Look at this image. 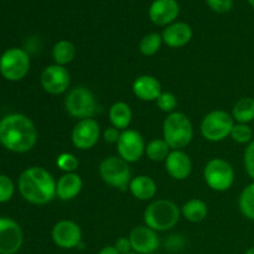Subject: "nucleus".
Here are the masks:
<instances>
[{
    "label": "nucleus",
    "mask_w": 254,
    "mask_h": 254,
    "mask_svg": "<svg viewBox=\"0 0 254 254\" xmlns=\"http://www.w3.org/2000/svg\"><path fill=\"white\" fill-rule=\"evenodd\" d=\"M83 188L81 176L76 173L64 174L56 183V196L62 201L76 198Z\"/></svg>",
    "instance_id": "20"
},
{
    "label": "nucleus",
    "mask_w": 254,
    "mask_h": 254,
    "mask_svg": "<svg viewBox=\"0 0 254 254\" xmlns=\"http://www.w3.org/2000/svg\"><path fill=\"white\" fill-rule=\"evenodd\" d=\"M181 211L169 200H156L144 211V223L155 232H165L175 227L180 220Z\"/></svg>",
    "instance_id": "4"
},
{
    "label": "nucleus",
    "mask_w": 254,
    "mask_h": 254,
    "mask_svg": "<svg viewBox=\"0 0 254 254\" xmlns=\"http://www.w3.org/2000/svg\"><path fill=\"white\" fill-rule=\"evenodd\" d=\"M203 179L211 190L223 192L232 188L235 183V170L225 159H211L203 169Z\"/></svg>",
    "instance_id": "8"
},
{
    "label": "nucleus",
    "mask_w": 254,
    "mask_h": 254,
    "mask_svg": "<svg viewBox=\"0 0 254 254\" xmlns=\"http://www.w3.org/2000/svg\"><path fill=\"white\" fill-rule=\"evenodd\" d=\"M245 168L250 178L254 181V139L248 144L245 151Z\"/></svg>",
    "instance_id": "33"
},
{
    "label": "nucleus",
    "mask_w": 254,
    "mask_h": 254,
    "mask_svg": "<svg viewBox=\"0 0 254 254\" xmlns=\"http://www.w3.org/2000/svg\"><path fill=\"white\" fill-rule=\"evenodd\" d=\"M156 104L160 111L165 112V113H174L175 108L178 107V98L171 92H163L156 99Z\"/></svg>",
    "instance_id": "31"
},
{
    "label": "nucleus",
    "mask_w": 254,
    "mask_h": 254,
    "mask_svg": "<svg viewBox=\"0 0 254 254\" xmlns=\"http://www.w3.org/2000/svg\"><path fill=\"white\" fill-rule=\"evenodd\" d=\"M71 82V76L66 67L60 64H50L42 71L40 83L45 92L50 94H62L67 91Z\"/></svg>",
    "instance_id": "12"
},
{
    "label": "nucleus",
    "mask_w": 254,
    "mask_h": 254,
    "mask_svg": "<svg viewBox=\"0 0 254 254\" xmlns=\"http://www.w3.org/2000/svg\"><path fill=\"white\" fill-rule=\"evenodd\" d=\"M208 6L218 14L228 12L233 6V0H206Z\"/></svg>",
    "instance_id": "34"
},
{
    "label": "nucleus",
    "mask_w": 254,
    "mask_h": 254,
    "mask_svg": "<svg viewBox=\"0 0 254 254\" xmlns=\"http://www.w3.org/2000/svg\"><path fill=\"white\" fill-rule=\"evenodd\" d=\"M163 45V37L158 32H151L145 35L139 42V51L144 56H153L160 50Z\"/></svg>",
    "instance_id": "28"
},
{
    "label": "nucleus",
    "mask_w": 254,
    "mask_h": 254,
    "mask_svg": "<svg viewBox=\"0 0 254 254\" xmlns=\"http://www.w3.org/2000/svg\"><path fill=\"white\" fill-rule=\"evenodd\" d=\"M156 184L150 176L148 175H138L131 179L129 184V191L131 195L140 201H148L155 196L156 193Z\"/></svg>",
    "instance_id": "21"
},
{
    "label": "nucleus",
    "mask_w": 254,
    "mask_h": 254,
    "mask_svg": "<svg viewBox=\"0 0 254 254\" xmlns=\"http://www.w3.org/2000/svg\"><path fill=\"white\" fill-rule=\"evenodd\" d=\"M101 136V127L93 118L81 119L73 127L71 133L72 144L79 150H89L93 148Z\"/></svg>",
    "instance_id": "11"
},
{
    "label": "nucleus",
    "mask_w": 254,
    "mask_h": 254,
    "mask_svg": "<svg viewBox=\"0 0 254 254\" xmlns=\"http://www.w3.org/2000/svg\"><path fill=\"white\" fill-rule=\"evenodd\" d=\"M232 117L236 123L250 124L254 121V98L245 97L233 106Z\"/></svg>",
    "instance_id": "25"
},
{
    "label": "nucleus",
    "mask_w": 254,
    "mask_h": 254,
    "mask_svg": "<svg viewBox=\"0 0 254 254\" xmlns=\"http://www.w3.org/2000/svg\"><path fill=\"white\" fill-rule=\"evenodd\" d=\"M128 254H138V253H135V252H130V253H128Z\"/></svg>",
    "instance_id": "40"
},
{
    "label": "nucleus",
    "mask_w": 254,
    "mask_h": 254,
    "mask_svg": "<svg viewBox=\"0 0 254 254\" xmlns=\"http://www.w3.org/2000/svg\"><path fill=\"white\" fill-rule=\"evenodd\" d=\"M56 165L60 170L64 171V174L67 173H74L78 169L79 161L73 154L71 153H62L57 156Z\"/></svg>",
    "instance_id": "30"
},
{
    "label": "nucleus",
    "mask_w": 254,
    "mask_h": 254,
    "mask_svg": "<svg viewBox=\"0 0 254 254\" xmlns=\"http://www.w3.org/2000/svg\"><path fill=\"white\" fill-rule=\"evenodd\" d=\"M163 42L173 49L184 47L192 39V29L186 22H173L164 29Z\"/></svg>",
    "instance_id": "18"
},
{
    "label": "nucleus",
    "mask_w": 254,
    "mask_h": 254,
    "mask_svg": "<svg viewBox=\"0 0 254 254\" xmlns=\"http://www.w3.org/2000/svg\"><path fill=\"white\" fill-rule=\"evenodd\" d=\"M245 254H254V247H252V248H250V250L247 251V252H246Z\"/></svg>",
    "instance_id": "38"
},
{
    "label": "nucleus",
    "mask_w": 254,
    "mask_h": 254,
    "mask_svg": "<svg viewBox=\"0 0 254 254\" xmlns=\"http://www.w3.org/2000/svg\"><path fill=\"white\" fill-rule=\"evenodd\" d=\"M98 254H121V253L117 251V248L114 247V246H106V247H103L101 251H99Z\"/></svg>",
    "instance_id": "37"
},
{
    "label": "nucleus",
    "mask_w": 254,
    "mask_h": 254,
    "mask_svg": "<svg viewBox=\"0 0 254 254\" xmlns=\"http://www.w3.org/2000/svg\"><path fill=\"white\" fill-rule=\"evenodd\" d=\"M181 213H183V216L188 221L197 223L205 220L206 216H207L208 213V208L207 205H206L202 200L192 198V200H189L188 202L183 206Z\"/></svg>",
    "instance_id": "24"
},
{
    "label": "nucleus",
    "mask_w": 254,
    "mask_h": 254,
    "mask_svg": "<svg viewBox=\"0 0 254 254\" xmlns=\"http://www.w3.org/2000/svg\"><path fill=\"white\" fill-rule=\"evenodd\" d=\"M15 186L11 179L6 175H0V203L10 201L14 196Z\"/></svg>",
    "instance_id": "32"
},
{
    "label": "nucleus",
    "mask_w": 254,
    "mask_h": 254,
    "mask_svg": "<svg viewBox=\"0 0 254 254\" xmlns=\"http://www.w3.org/2000/svg\"><path fill=\"white\" fill-rule=\"evenodd\" d=\"M236 122L232 114L227 113L226 111H212L203 117L201 122V134L203 138L212 143L225 140L227 136L231 135Z\"/></svg>",
    "instance_id": "5"
},
{
    "label": "nucleus",
    "mask_w": 254,
    "mask_h": 254,
    "mask_svg": "<svg viewBox=\"0 0 254 254\" xmlns=\"http://www.w3.org/2000/svg\"><path fill=\"white\" fill-rule=\"evenodd\" d=\"M170 149L164 139H153L145 146V154L151 161H165L170 154Z\"/></svg>",
    "instance_id": "26"
},
{
    "label": "nucleus",
    "mask_w": 254,
    "mask_h": 254,
    "mask_svg": "<svg viewBox=\"0 0 254 254\" xmlns=\"http://www.w3.org/2000/svg\"><path fill=\"white\" fill-rule=\"evenodd\" d=\"M238 206L245 217L254 221V181L243 189L238 200Z\"/></svg>",
    "instance_id": "27"
},
{
    "label": "nucleus",
    "mask_w": 254,
    "mask_h": 254,
    "mask_svg": "<svg viewBox=\"0 0 254 254\" xmlns=\"http://www.w3.org/2000/svg\"><path fill=\"white\" fill-rule=\"evenodd\" d=\"M37 141V130L30 118L20 113L5 116L0 121V143L14 153H26Z\"/></svg>",
    "instance_id": "1"
},
{
    "label": "nucleus",
    "mask_w": 254,
    "mask_h": 254,
    "mask_svg": "<svg viewBox=\"0 0 254 254\" xmlns=\"http://www.w3.org/2000/svg\"><path fill=\"white\" fill-rule=\"evenodd\" d=\"M99 175L107 185L118 190H126L129 188L131 180L129 164L119 156L103 159L99 165Z\"/></svg>",
    "instance_id": "9"
},
{
    "label": "nucleus",
    "mask_w": 254,
    "mask_h": 254,
    "mask_svg": "<svg viewBox=\"0 0 254 254\" xmlns=\"http://www.w3.org/2000/svg\"><path fill=\"white\" fill-rule=\"evenodd\" d=\"M163 136L173 150L188 146L193 138V127L190 118L181 112L169 114L163 123Z\"/></svg>",
    "instance_id": "3"
},
{
    "label": "nucleus",
    "mask_w": 254,
    "mask_h": 254,
    "mask_svg": "<svg viewBox=\"0 0 254 254\" xmlns=\"http://www.w3.org/2000/svg\"><path fill=\"white\" fill-rule=\"evenodd\" d=\"M56 183L46 169L31 166L20 174L17 185L24 200L34 205H45L56 197Z\"/></svg>",
    "instance_id": "2"
},
{
    "label": "nucleus",
    "mask_w": 254,
    "mask_h": 254,
    "mask_svg": "<svg viewBox=\"0 0 254 254\" xmlns=\"http://www.w3.org/2000/svg\"><path fill=\"white\" fill-rule=\"evenodd\" d=\"M119 136H121V131H119V129L114 128V127H109L103 131V138L106 143L117 144L119 140Z\"/></svg>",
    "instance_id": "35"
},
{
    "label": "nucleus",
    "mask_w": 254,
    "mask_h": 254,
    "mask_svg": "<svg viewBox=\"0 0 254 254\" xmlns=\"http://www.w3.org/2000/svg\"><path fill=\"white\" fill-rule=\"evenodd\" d=\"M97 101L94 94L86 87H76L67 93L64 109L71 117L77 119L93 118L97 113Z\"/></svg>",
    "instance_id": "6"
},
{
    "label": "nucleus",
    "mask_w": 254,
    "mask_h": 254,
    "mask_svg": "<svg viewBox=\"0 0 254 254\" xmlns=\"http://www.w3.org/2000/svg\"><path fill=\"white\" fill-rule=\"evenodd\" d=\"M248 2H250V4H251V6L254 7V0H248Z\"/></svg>",
    "instance_id": "39"
},
{
    "label": "nucleus",
    "mask_w": 254,
    "mask_h": 254,
    "mask_svg": "<svg viewBox=\"0 0 254 254\" xmlns=\"http://www.w3.org/2000/svg\"><path fill=\"white\" fill-rule=\"evenodd\" d=\"M165 169L175 180H185L192 171V161L184 150H173L165 160Z\"/></svg>",
    "instance_id": "17"
},
{
    "label": "nucleus",
    "mask_w": 254,
    "mask_h": 254,
    "mask_svg": "<svg viewBox=\"0 0 254 254\" xmlns=\"http://www.w3.org/2000/svg\"><path fill=\"white\" fill-rule=\"evenodd\" d=\"M230 136L238 144H250L253 140V130L248 124L236 123Z\"/></svg>",
    "instance_id": "29"
},
{
    "label": "nucleus",
    "mask_w": 254,
    "mask_h": 254,
    "mask_svg": "<svg viewBox=\"0 0 254 254\" xmlns=\"http://www.w3.org/2000/svg\"><path fill=\"white\" fill-rule=\"evenodd\" d=\"M76 57V46L68 40H61L56 42L52 49V59L55 64L60 66H66L71 64Z\"/></svg>",
    "instance_id": "23"
},
{
    "label": "nucleus",
    "mask_w": 254,
    "mask_h": 254,
    "mask_svg": "<svg viewBox=\"0 0 254 254\" xmlns=\"http://www.w3.org/2000/svg\"><path fill=\"white\" fill-rule=\"evenodd\" d=\"M24 243V233L19 223L11 218L0 217V254H15Z\"/></svg>",
    "instance_id": "13"
},
{
    "label": "nucleus",
    "mask_w": 254,
    "mask_h": 254,
    "mask_svg": "<svg viewBox=\"0 0 254 254\" xmlns=\"http://www.w3.org/2000/svg\"><path fill=\"white\" fill-rule=\"evenodd\" d=\"M114 247L117 248V251H118L121 254H128V253L133 252V250H131L130 241H129L128 237L118 238V240L116 241V243H114Z\"/></svg>",
    "instance_id": "36"
},
{
    "label": "nucleus",
    "mask_w": 254,
    "mask_h": 254,
    "mask_svg": "<svg viewBox=\"0 0 254 254\" xmlns=\"http://www.w3.org/2000/svg\"><path fill=\"white\" fill-rule=\"evenodd\" d=\"M180 14V6L176 0H154L149 7V17L158 26L173 24Z\"/></svg>",
    "instance_id": "16"
},
{
    "label": "nucleus",
    "mask_w": 254,
    "mask_h": 254,
    "mask_svg": "<svg viewBox=\"0 0 254 254\" xmlns=\"http://www.w3.org/2000/svg\"><path fill=\"white\" fill-rule=\"evenodd\" d=\"M30 69V56L25 50L11 47L0 56V73L11 82L21 81Z\"/></svg>",
    "instance_id": "7"
},
{
    "label": "nucleus",
    "mask_w": 254,
    "mask_h": 254,
    "mask_svg": "<svg viewBox=\"0 0 254 254\" xmlns=\"http://www.w3.org/2000/svg\"><path fill=\"white\" fill-rule=\"evenodd\" d=\"M51 237L57 247L62 250H72L81 245L82 231L73 221L62 220L54 226Z\"/></svg>",
    "instance_id": "14"
},
{
    "label": "nucleus",
    "mask_w": 254,
    "mask_h": 254,
    "mask_svg": "<svg viewBox=\"0 0 254 254\" xmlns=\"http://www.w3.org/2000/svg\"><path fill=\"white\" fill-rule=\"evenodd\" d=\"M145 143L139 131L133 129H126L121 133L119 140L117 143L119 158L126 160L127 163H135L140 160L143 154L145 153Z\"/></svg>",
    "instance_id": "10"
},
{
    "label": "nucleus",
    "mask_w": 254,
    "mask_h": 254,
    "mask_svg": "<svg viewBox=\"0 0 254 254\" xmlns=\"http://www.w3.org/2000/svg\"><path fill=\"white\" fill-rule=\"evenodd\" d=\"M153 254H156V253H153Z\"/></svg>",
    "instance_id": "41"
},
{
    "label": "nucleus",
    "mask_w": 254,
    "mask_h": 254,
    "mask_svg": "<svg viewBox=\"0 0 254 254\" xmlns=\"http://www.w3.org/2000/svg\"><path fill=\"white\" fill-rule=\"evenodd\" d=\"M131 250L138 254H153L160 246L158 235L148 226H138L134 227L129 233Z\"/></svg>",
    "instance_id": "15"
},
{
    "label": "nucleus",
    "mask_w": 254,
    "mask_h": 254,
    "mask_svg": "<svg viewBox=\"0 0 254 254\" xmlns=\"http://www.w3.org/2000/svg\"><path fill=\"white\" fill-rule=\"evenodd\" d=\"M108 117L112 127L119 129V130H126L131 123L133 112H131L130 106L126 102H116L109 108Z\"/></svg>",
    "instance_id": "22"
},
{
    "label": "nucleus",
    "mask_w": 254,
    "mask_h": 254,
    "mask_svg": "<svg viewBox=\"0 0 254 254\" xmlns=\"http://www.w3.org/2000/svg\"><path fill=\"white\" fill-rule=\"evenodd\" d=\"M133 93L138 99L143 102H153L159 98L163 91H161V84L154 76L150 74H143L139 76L133 82Z\"/></svg>",
    "instance_id": "19"
}]
</instances>
